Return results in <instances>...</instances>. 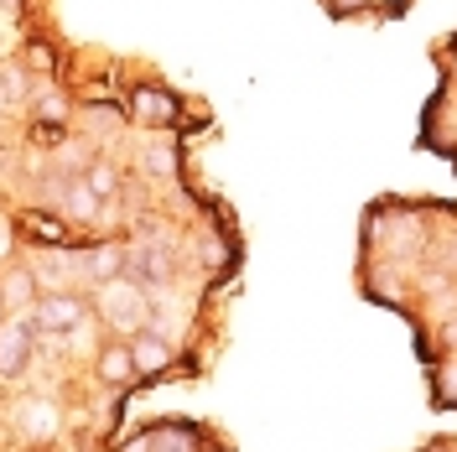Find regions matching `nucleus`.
<instances>
[{
	"label": "nucleus",
	"instance_id": "nucleus-11",
	"mask_svg": "<svg viewBox=\"0 0 457 452\" xmlns=\"http://www.w3.org/2000/svg\"><path fill=\"white\" fill-rule=\"evenodd\" d=\"M136 114L151 120V125H167L171 120V99L167 94H156V88H141V94H136Z\"/></svg>",
	"mask_w": 457,
	"mask_h": 452
},
{
	"label": "nucleus",
	"instance_id": "nucleus-15",
	"mask_svg": "<svg viewBox=\"0 0 457 452\" xmlns=\"http://www.w3.org/2000/svg\"><path fill=\"white\" fill-rule=\"evenodd\" d=\"M5 255H11V229L0 224V260H5Z\"/></svg>",
	"mask_w": 457,
	"mask_h": 452
},
{
	"label": "nucleus",
	"instance_id": "nucleus-1",
	"mask_svg": "<svg viewBox=\"0 0 457 452\" xmlns=\"http://www.w3.org/2000/svg\"><path fill=\"white\" fill-rule=\"evenodd\" d=\"M99 312L110 317L120 333H141V322H145V286L141 281H125V276L104 281V286H99Z\"/></svg>",
	"mask_w": 457,
	"mask_h": 452
},
{
	"label": "nucleus",
	"instance_id": "nucleus-2",
	"mask_svg": "<svg viewBox=\"0 0 457 452\" xmlns=\"http://www.w3.org/2000/svg\"><path fill=\"white\" fill-rule=\"evenodd\" d=\"M31 322H37L42 333H73V328L84 322V302H79L73 291H53V297H42V302L31 307Z\"/></svg>",
	"mask_w": 457,
	"mask_h": 452
},
{
	"label": "nucleus",
	"instance_id": "nucleus-4",
	"mask_svg": "<svg viewBox=\"0 0 457 452\" xmlns=\"http://www.w3.org/2000/svg\"><path fill=\"white\" fill-rule=\"evenodd\" d=\"M31 302H37V271L31 265H5L0 271V307L27 312Z\"/></svg>",
	"mask_w": 457,
	"mask_h": 452
},
{
	"label": "nucleus",
	"instance_id": "nucleus-12",
	"mask_svg": "<svg viewBox=\"0 0 457 452\" xmlns=\"http://www.w3.org/2000/svg\"><path fill=\"white\" fill-rule=\"evenodd\" d=\"M31 110L42 114V120H62V114H68V99H62L53 84H37L31 88Z\"/></svg>",
	"mask_w": 457,
	"mask_h": 452
},
{
	"label": "nucleus",
	"instance_id": "nucleus-6",
	"mask_svg": "<svg viewBox=\"0 0 457 452\" xmlns=\"http://www.w3.org/2000/svg\"><path fill=\"white\" fill-rule=\"evenodd\" d=\"M125 260H130V250H125V245H94V250L84 255V271L104 286V281H114V276L125 271Z\"/></svg>",
	"mask_w": 457,
	"mask_h": 452
},
{
	"label": "nucleus",
	"instance_id": "nucleus-8",
	"mask_svg": "<svg viewBox=\"0 0 457 452\" xmlns=\"http://www.w3.org/2000/svg\"><path fill=\"white\" fill-rule=\"evenodd\" d=\"M57 203H62V213H68V219H79V224L99 219V198L88 193L84 177H79V182H62V188H57Z\"/></svg>",
	"mask_w": 457,
	"mask_h": 452
},
{
	"label": "nucleus",
	"instance_id": "nucleus-14",
	"mask_svg": "<svg viewBox=\"0 0 457 452\" xmlns=\"http://www.w3.org/2000/svg\"><path fill=\"white\" fill-rule=\"evenodd\" d=\"M57 57L47 53V47H42V42H31L27 47V57H21V68H37V73H47V68H53Z\"/></svg>",
	"mask_w": 457,
	"mask_h": 452
},
{
	"label": "nucleus",
	"instance_id": "nucleus-5",
	"mask_svg": "<svg viewBox=\"0 0 457 452\" xmlns=\"http://www.w3.org/2000/svg\"><path fill=\"white\" fill-rule=\"evenodd\" d=\"M130 359H136V374H156V369L171 364V343L162 339V333L141 328V333L130 339Z\"/></svg>",
	"mask_w": 457,
	"mask_h": 452
},
{
	"label": "nucleus",
	"instance_id": "nucleus-3",
	"mask_svg": "<svg viewBox=\"0 0 457 452\" xmlns=\"http://www.w3.org/2000/svg\"><path fill=\"white\" fill-rule=\"evenodd\" d=\"M31 328L37 322H5L0 328V374H21L27 369V354H31Z\"/></svg>",
	"mask_w": 457,
	"mask_h": 452
},
{
	"label": "nucleus",
	"instance_id": "nucleus-13",
	"mask_svg": "<svg viewBox=\"0 0 457 452\" xmlns=\"http://www.w3.org/2000/svg\"><path fill=\"white\" fill-rule=\"evenodd\" d=\"M21 426H27L31 437H47V431L57 426L53 406H42V400H31V406H21Z\"/></svg>",
	"mask_w": 457,
	"mask_h": 452
},
{
	"label": "nucleus",
	"instance_id": "nucleus-10",
	"mask_svg": "<svg viewBox=\"0 0 457 452\" xmlns=\"http://www.w3.org/2000/svg\"><path fill=\"white\" fill-rule=\"evenodd\" d=\"M84 182H88V193L104 203V198H114L120 193V172L110 167V162H88V172H84Z\"/></svg>",
	"mask_w": 457,
	"mask_h": 452
},
{
	"label": "nucleus",
	"instance_id": "nucleus-7",
	"mask_svg": "<svg viewBox=\"0 0 457 452\" xmlns=\"http://www.w3.org/2000/svg\"><path fill=\"white\" fill-rule=\"evenodd\" d=\"M31 73L21 68V63H0V114L16 110V105H27L31 99Z\"/></svg>",
	"mask_w": 457,
	"mask_h": 452
},
{
	"label": "nucleus",
	"instance_id": "nucleus-9",
	"mask_svg": "<svg viewBox=\"0 0 457 452\" xmlns=\"http://www.w3.org/2000/svg\"><path fill=\"white\" fill-rule=\"evenodd\" d=\"M99 380L104 385H125V380H136V359H130V348H99Z\"/></svg>",
	"mask_w": 457,
	"mask_h": 452
}]
</instances>
